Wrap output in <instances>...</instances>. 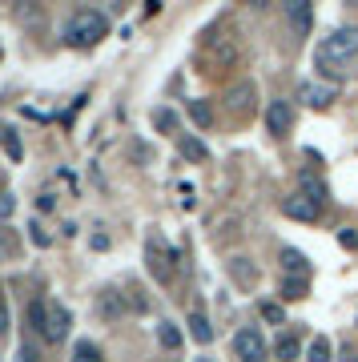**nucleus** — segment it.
<instances>
[{
    "instance_id": "nucleus-1",
    "label": "nucleus",
    "mask_w": 358,
    "mask_h": 362,
    "mask_svg": "<svg viewBox=\"0 0 358 362\" xmlns=\"http://www.w3.org/2000/svg\"><path fill=\"white\" fill-rule=\"evenodd\" d=\"M354 61H358V28L354 25L334 28L330 37H322L318 52H314V65H318L322 77H330V85L342 81Z\"/></svg>"
},
{
    "instance_id": "nucleus-2",
    "label": "nucleus",
    "mask_w": 358,
    "mask_h": 362,
    "mask_svg": "<svg viewBox=\"0 0 358 362\" xmlns=\"http://www.w3.org/2000/svg\"><path fill=\"white\" fill-rule=\"evenodd\" d=\"M28 326H33L45 342H64L73 318H69V310H64L57 298H33V302H28Z\"/></svg>"
},
{
    "instance_id": "nucleus-3",
    "label": "nucleus",
    "mask_w": 358,
    "mask_h": 362,
    "mask_svg": "<svg viewBox=\"0 0 358 362\" xmlns=\"http://www.w3.org/2000/svg\"><path fill=\"white\" fill-rule=\"evenodd\" d=\"M105 33H109V16L97 8H81L64 21V45H73V49H93Z\"/></svg>"
},
{
    "instance_id": "nucleus-4",
    "label": "nucleus",
    "mask_w": 358,
    "mask_h": 362,
    "mask_svg": "<svg viewBox=\"0 0 358 362\" xmlns=\"http://www.w3.org/2000/svg\"><path fill=\"white\" fill-rule=\"evenodd\" d=\"M233 354L242 362H262L266 358V338L258 326H242L238 334H233Z\"/></svg>"
},
{
    "instance_id": "nucleus-5",
    "label": "nucleus",
    "mask_w": 358,
    "mask_h": 362,
    "mask_svg": "<svg viewBox=\"0 0 358 362\" xmlns=\"http://www.w3.org/2000/svg\"><path fill=\"white\" fill-rule=\"evenodd\" d=\"M286 25H290V37L294 40H306L310 25H314V8H310L306 0H290L286 4Z\"/></svg>"
},
{
    "instance_id": "nucleus-6",
    "label": "nucleus",
    "mask_w": 358,
    "mask_h": 362,
    "mask_svg": "<svg viewBox=\"0 0 358 362\" xmlns=\"http://www.w3.org/2000/svg\"><path fill=\"white\" fill-rule=\"evenodd\" d=\"M282 214H286V218H294V221H314V218L322 214V206H318V202H314L310 194L294 189V194L282 202Z\"/></svg>"
},
{
    "instance_id": "nucleus-7",
    "label": "nucleus",
    "mask_w": 358,
    "mask_h": 362,
    "mask_svg": "<svg viewBox=\"0 0 358 362\" xmlns=\"http://www.w3.org/2000/svg\"><path fill=\"white\" fill-rule=\"evenodd\" d=\"M290 125H294V109H290V101H270L266 129L274 133V137H286V133H290Z\"/></svg>"
},
{
    "instance_id": "nucleus-8",
    "label": "nucleus",
    "mask_w": 358,
    "mask_h": 362,
    "mask_svg": "<svg viewBox=\"0 0 358 362\" xmlns=\"http://www.w3.org/2000/svg\"><path fill=\"white\" fill-rule=\"evenodd\" d=\"M298 97H302L310 109H326V105L338 97V85H330V81H326V85H318V81H306V85L298 89Z\"/></svg>"
},
{
    "instance_id": "nucleus-9",
    "label": "nucleus",
    "mask_w": 358,
    "mask_h": 362,
    "mask_svg": "<svg viewBox=\"0 0 358 362\" xmlns=\"http://www.w3.org/2000/svg\"><path fill=\"white\" fill-rule=\"evenodd\" d=\"M149 270H154V278L169 282V278H173V250H166V246H157V242H149Z\"/></svg>"
},
{
    "instance_id": "nucleus-10",
    "label": "nucleus",
    "mask_w": 358,
    "mask_h": 362,
    "mask_svg": "<svg viewBox=\"0 0 358 362\" xmlns=\"http://www.w3.org/2000/svg\"><path fill=\"white\" fill-rule=\"evenodd\" d=\"M254 97H258V89L250 85V81H246V85H238V89H230V97H226V101H230V109H233V113H246Z\"/></svg>"
},
{
    "instance_id": "nucleus-11",
    "label": "nucleus",
    "mask_w": 358,
    "mask_h": 362,
    "mask_svg": "<svg viewBox=\"0 0 358 362\" xmlns=\"http://www.w3.org/2000/svg\"><path fill=\"white\" fill-rule=\"evenodd\" d=\"M190 334L197 338L202 346H205V342H214V326H209V318H205L202 310H193V314H190Z\"/></svg>"
},
{
    "instance_id": "nucleus-12",
    "label": "nucleus",
    "mask_w": 358,
    "mask_h": 362,
    "mask_svg": "<svg viewBox=\"0 0 358 362\" xmlns=\"http://www.w3.org/2000/svg\"><path fill=\"white\" fill-rule=\"evenodd\" d=\"M274 354H278L282 362H294L298 354H302V346H298V338H294V334H282L278 342H274Z\"/></svg>"
},
{
    "instance_id": "nucleus-13",
    "label": "nucleus",
    "mask_w": 358,
    "mask_h": 362,
    "mask_svg": "<svg viewBox=\"0 0 358 362\" xmlns=\"http://www.w3.org/2000/svg\"><path fill=\"white\" fill-rule=\"evenodd\" d=\"M282 262H286V270H294L298 278H306V270H310V262H306V254H302V250H282Z\"/></svg>"
},
{
    "instance_id": "nucleus-14",
    "label": "nucleus",
    "mask_w": 358,
    "mask_h": 362,
    "mask_svg": "<svg viewBox=\"0 0 358 362\" xmlns=\"http://www.w3.org/2000/svg\"><path fill=\"white\" fill-rule=\"evenodd\" d=\"M157 342H161L166 350H178L181 346V330L173 322H161V326H157Z\"/></svg>"
},
{
    "instance_id": "nucleus-15",
    "label": "nucleus",
    "mask_w": 358,
    "mask_h": 362,
    "mask_svg": "<svg viewBox=\"0 0 358 362\" xmlns=\"http://www.w3.org/2000/svg\"><path fill=\"white\" fill-rule=\"evenodd\" d=\"M230 274H233L242 286H254V278H258L254 266H250V258H233V262H230Z\"/></svg>"
},
{
    "instance_id": "nucleus-16",
    "label": "nucleus",
    "mask_w": 358,
    "mask_h": 362,
    "mask_svg": "<svg viewBox=\"0 0 358 362\" xmlns=\"http://www.w3.org/2000/svg\"><path fill=\"white\" fill-rule=\"evenodd\" d=\"M73 362H105V358H101V350L93 346L89 338H81L77 346H73Z\"/></svg>"
},
{
    "instance_id": "nucleus-17",
    "label": "nucleus",
    "mask_w": 358,
    "mask_h": 362,
    "mask_svg": "<svg viewBox=\"0 0 358 362\" xmlns=\"http://www.w3.org/2000/svg\"><path fill=\"white\" fill-rule=\"evenodd\" d=\"M190 117L202 125V129H209V125H214V109H209V101H190Z\"/></svg>"
},
{
    "instance_id": "nucleus-18",
    "label": "nucleus",
    "mask_w": 358,
    "mask_h": 362,
    "mask_svg": "<svg viewBox=\"0 0 358 362\" xmlns=\"http://www.w3.org/2000/svg\"><path fill=\"white\" fill-rule=\"evenodd\" d=\"M181 157H190V161H205V157H209V149H205L197 137H181Z\"/></svg>"
},
{
    "instance_id": "nucleus-19",
    "label": "nucleus",
    "mask_w": 358,
    "mask_h": 362,
    "mask_svg": "<svg viewBox=\"0 0 358 362\" xmlns=\"http://www.w3.org/2000/svg\"><path fill=\"white\" fill-rule=\"evenodd\" d=\"M330 338H314L310 342V362H330Z\"/></svg>"
},
{
    "instance_id": "nucleus-20",
    "label": "nucleus",
    "mask_w": 358,
    "mask_h": 362,
    "mask_svg": "<svg viewBox=\"0 0 358 362\" xmlns=\"http://www.w3.org/2000/svg\"><path fill=\"white\" fill-rule=\"evenodd\" d=\"M302 194H310L314 202H318V206L326 202V189H322L318 181H314V173H302Z\"/></svg>"
},
{
    "instance_id": "nucleus-21",
    "label": "nucleus",
    "mask_w": 358,
    "mask_h": 362,
    "mask_svg": "<svg viewBox=\"0 0 358 362\" xmlns=\"http://www.w3.org/2000/svg\"><path fill=\"white\" fill-rule=\"evenodd\" d=\"M282 294L286 298H306V278H286V282H282Z\"/></svg>"
},
{
    "instance_id": "nucleus-22",
    "label": "nucleus",
    "mask_w": 358,
    "mask_h": 362,
    "mask_svg": "<svg viewBox=\"0 0 358 362\" xmlns=\"http://www.w3.org/2000/svg\"><path fill=\"white\" fill-rule=\"evenodd\" d=\"M154 125H157V129H166V133H173V129H178V117L169 113V109H157V113H154Z\"/></svg>"
},
{
    "instance_id": "nucleus-23",
    "label": "nucleus",
    "mask_w": 358,
    "mask_h": 362,
    "mask_svg": "<svg viewBox=\"0 0 358 362\" xmlns=\"http://www.w3.org/2000/svg\"><path fill=\"white\" fill-rule=\"evenodd\" d=\"M16 362H40L37 346H33V342H21V350H16Z\"/></svg>"
},
{
    "instance_id": "nucleus-24",
    "label": "nucleus",
    "mask_w": 358,
    "mask_h": 362,
    "mask_svg": "<svg viewBox=\"0 0 358 362\" xmlns=\"http://www.w3.org/2000/svg\"><path fill=\"white\" fill-rule=\"evenodd\" d=\"M0 141L8 145V153H13V157H21V141L13 137V129H0Z\"/></svg>"
},
{
    "instance_id": "nucleus-25",
    "label": "nucleus",
    "mask_w": 358,
    "mask_h": 362,
    "mask_svg": "<svg viewBox=\"0 0 358 362\" xmlns=\"http://www.w3.org/2000/svg\"><path fill=\"white\" fill-rule=\"evenodd\" d=\"M262 318H266V322H274V326H278V322H282V310H278V306H270V302H266V306H262Z\"/></svg>"
},
{
    "instance_id": "nucleus-26",
    "label": "nucleus",
    "mask_w": 358,
    "mask_h": 362,
    "mask_svg": "<svg viewBox=\"0 0 358 362\" xmlns=\"http://www.w3.org/2000/svg\"><path fill=\"white\" fill-rule=\"evenodd\" d=\"M13 209H16V202H13V197H8V194H4V197H0V218H8Z\"/></svg>"
},
{
    "instance_id": "nucleus-27",
    "label": "nucleus",
    "mask_w": 358,
    "mask_h": 362,
    "mask_svg": "<svg viewBox=\"0 0 358 362\" xmlns=\"http://www.w3.org/2000/svg\"><path fill=\"white\" fill-rule=\"evenodd\" d=\"M28 230H33V242H37V246H49V233L40 230V226H28Z\"/></svg>"
},
{
    "instance_id": "nucleus-28",
    "label": "nucleus",
    "mask_w": 358,
    "mask_h": 362,
    "mask_svg": "<svg viewBox=\"0 0 358 362\" xmlns=\"http://www.w3.org/2000/svg\"><path fill=\"white\" fill-rule=\"evenodd\" d=\"M338 242H342V246H354L358 233H354V230H342V233H338Z\"/></svg>"
},
{
    "instance_id": "nucleus-29",
    "label": "nucleus",
    "mask_w": 358,
    "mask_h": 362,
    "mask_svg": "<svg viewBox=\"0 0 358 362\" xmlns=\"http://www.w3.org/2000/svg\"><path fill=\"white\" fill-rule=\"evenodd\" d=\"M4 330H8V306L0 302V338H4Z\"/></svg>"
},
{
    "instance_id": "nucleus-30",
    "label": "nucleus",
    "mask_w": 358,
    "mask_h": 362,
    "mask_svg": "<svg viewBox=\"0 0 358 362\" xmlns=\"http://www.w3.org/2000/svg\"><path fill=\"white\" fill-rule=\"evenodd\" d=\"M193 362H214V358H193Z\"/></svg>"
},
{
    "instance_id": "nucleus-31",
    "label": "nucleus",
    "mask_w": 358,
    "mask_h": 362,
    "mask_svg": "<svg viewBox=\"0 0 358 362\" xmlns=\"http://www.w3.org/2000/svg\"><path fill=\"white\" fill-rule=\"evenodd\" d=\"M0 254H4V242H0Z\"/></svg>"
}]
</instances>
